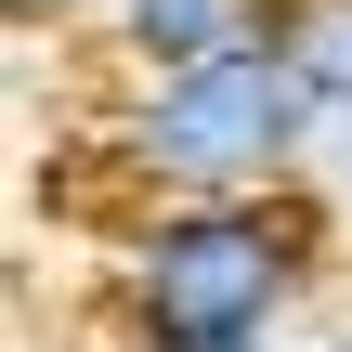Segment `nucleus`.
Segmentation results:
<instances>
[{"instance_id": "f257e3e1", "label": "nucleus", "mask_w": 352, "mask_h": 352, "mask_svg": "<svg viewBox=\"0 0 352 352\" xmlns=\"http://www.w3.org/2000/svg\"><path fill=\"white\" fill-rule=\"evenodd\" d=\"M327 196L274 183V196H131V222L104 235V314L118 340H235V327H287L327 274Z\"/></svg>"}, {"instance_id": "39448f33", "label": "nucleus", "mask_w": 352, "mask_h": 352, "mask_svg": "<svg viewBox=\"0 0 352 352\" xmlns=\"http://www.w3.org/2000/svg\"><path fill=\"white\" fill-rule=\"evenodd\" d=\"M300 183L352 222V91H327V118H314V170H300Z\"/></svg>"}, {"instance_id": "7ed1b4c3", "label": "nucleus", "mask_w": 352, "mask_h": 352, "mask_svg": "<svg viewBox=\"0 0 352 352\" xmlns=\"http://www.w3.org/2000/svg\"><path fill=\"white\" fill-rule=\"evenodd\" d=\"M261 26H287V0H91V39L118 52V78L235 52V39H261Z\"/></svg>"}, {"instance_id": "0eeeda50", "label": "nucleus", "mask_w": 352, "mask_h": 352, "mask_svg": "<svg viewBox=\"0 0 352 352\" xmlns=\"http://www.w3.org/2000/svg\"><path fill=\"white\" fill-rule=\"evenodd\" d=\"M131 352H287V327H235V340H131Z\"/></svg>"}, {"instance_id": "423d86ee", "label": "nucleus", "mask_w": 352, "mask_h": 352, "mask_svg": "<svg viewBox=\"0 0 352 352\" xmlns=\"http://www.w3.org/2000/svg\"><path fill=\"white\" fill-rule=\"evenodd\" d=\"M0 26H13V39H39V26H91V0H0Z\"/></svg>"}, {"instance_id": "f03ea898", "label": "nucleus", "mask_w": 352, "mask_h": 352, "mask_svg": "<svg viewBox=\"0 0 352 352\" xmlns=\"http://www.w3.org/2000/svg\"><path fill=\"white\" fill-rule=\"evenodd\" d=\"M314 65L287 26L235 39V52H196V65H157V78H118L104 104V170L131 196H274L314 170Z\"/></svg>"}, {"instance_id": "20e7f679", "label": "nucleus", "mask_w": 352, "mask_h": 352, "mask_svg": "<svg viewBox=\"0 0 352 352\" xmlns=\"http://www.w3.org/2000/svg\"><path fill=\"white\" fill-rule=\"evenodd\" d=\"M287 39H300L314 91H352V0H287Z\"/></svg>"}, {"instance_id": "6e6552de", "label": "nucleus", "mask_w": 352, "mask_h": 352, "mask_svg": "<svg viewBox=\"0 0 352 352\" xmlns=\"http://www.w3.org/2000/svg\"><path fill=\"white\" fill-rule=\"evenodd\" d=\"M314 352H352V340H314Z\"/></svg>"}]
</instances>
